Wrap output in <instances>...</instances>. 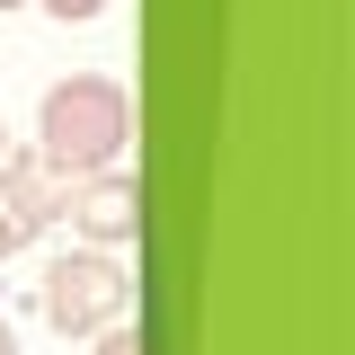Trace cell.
<instances>
[{
    "label": "cell",
    "instance_id": "cell-1",
    "mask_svg": "<svg viewBox=\"0 0 355 355\" xmlns=\"http://www.w3.org/2000/svg\"><path fill=\"white\" fill-rule=\"evenodd\" d=\"M116 142H125V98L107 80H62L44 98V160L62 178H89L116 160Z\"/></svg>",
    "mask_w": 355,
    "mask_h": 355
},
{
    "label": "cell",
    "instance_id": "cell-2",
    "mask_svg": "<svg viewBox=\"0 0 355 355\" xmlns=\"http://www.w3.org/2000/svg\"><path fill=\"white\" fill-rule=\"evenodd\" d=\"M116 311H125L116 258H53V275H44V320H53V329H98V320H116Z\"/></svg>",
    "mask_w": 355,
    "mask_h": 355
},
{
    "label": "cell",
    "instance_id": "cell-3",
    "mask_svg": "<svg viewBox=\"0 0 355 355\" xmlns=\"http://www.w3.org/2000/svg\"><path fill=\"white\" fill-rule=\"evenodd\" d=\"M80 222L98 231V240H116V231L133 222V187H125V178H98V187H89V205H80Z\"/></svg>",
    "mask_w": 355,
    "mask_h": 355
},
{
    "label": "cell",
    "instance_id": "cell-4",
    "mask_svg": "<svg viewBox=\"0 0 355 355\" xmlns=\"http://www.w3.org/2000/svg\"><path fill=\"white\" fill-rule=\"evenodd\" d=\"M53 18H98V0H44Z\"/></svg>",
    "mask_w": 355,
    "mask_h": 355
},
{
    "label": "cell",
    "instance_id": "cell-5",
    "mask_svg": "<svg viewBox=\"0 0 355 355\" xmlns=\"http://www.w3.org/2000/svg\"><path fill=\"white\" fill-rule=\"evenodd\" d=\"M18 240H27V231H18V222H0V258H9V249H18Z\"/></svg>",
    "mask_w": 355,
    "mask_h": 355
},
{
    "label": "cell",
    "instance_id": "cell-6",
    "mask_svg": "<svg viewBox=\"0 0 355 355\" xmlns=\"http://www.w3.org/2000/svg\"><path fill=\"white\" fill-rule=\"evenodd\" d=\"M98 355H133V338H107V347H98Z\"/></svg>",
    "mask_w": 355,
    "mask_h": 355
},
{
    "label": "cell",
    "instance_id": "cell-7",
    "mask_svg": "<svg viewBox=\"0 0 355 355\" xmlns=\"http://www.w3.org/2000/svg\"><path fill=\"white\" fill-rule=\"evenodd\" d=\"M0 355H18V347H9V329H0Z\"/></svg>",
    "mask_w": 355,
    "mask_h": 355
},
{
    "label": "cell",
    "instance_id": "cell-8",
    "mask_svg": "<svg viewBox=\"0 0 355 355\" xmlns=\"http://www.w3.org/2000/svg\"><path fill=\"white\" fill-rule=\"evenodd\" d=\"M0 9H9V0H0Z\"/></svg>",
    "mask_w": 355,
    "mask_h": 355
}]
</instances>
